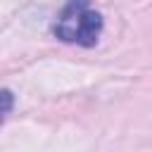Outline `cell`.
Listing matches in <instances>:
<instances>
[{
  "label": "cell",
  "mask_w": 152,
  "mask_h": 152,
  "mask_svg": "<svg viewBox=\"0 0 152 152\" xmlns=\"http://www.w3.org/2000/svg\"><path fill=\"white\" fill-rule=\"evenodd\" d=\"M102 28L104 19L100 10H95L93 0H66L52 24V36L69 45L95 48Z\"/></svg>",
  "instance_id": "6da1fadb"
},
{
  "label": "cell",
  "mask_w": 152,
  "mask_h": 152,
  "mask_svg": "<svg viewBox=\"0 0 152 152\" xmlns=\"http://www.w3.org/2000/svg\"><path fill=\"white\" fill-rule=\"evenodd\" d=\"M12 107H14V93L10 88H0V124L12 112Z\"/></svg>",
  "instance_id": "7a4b0ae2"
}]
</instances>
